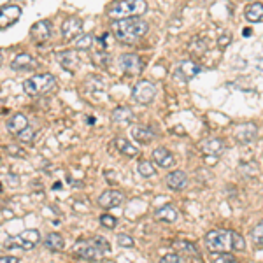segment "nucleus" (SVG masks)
<instances>
[{
	"instance_id": "nucleus-1",
	"label": "nucleus",
	"mask_w": 263,
	"mask_h": 263,
	"mask_svg": "<svg viewBox=\"0 0 263 263\" xmlns=\"http://www.w3.org/2000/svg\"><path fill=\"white\" fill-rule=\"evenodd\" d=\"M147 30H149V25H147L144 19L139 18V16L116 19V21L113 23L114 37L123 44L137 42L139 39L144 37V35L147 34Z\"/></svg>"
},
{
	"instance_id": "nucleus-2",
	"label": "nucleus",
	"mask_w": 263,
	"mask_h": 263,
	"mask_svg": "<svg viewBox=\"0 0 263 263\" xmlns=\"http://www.w3.org/2000/svg\"><path fill=\"white\" fill-rule=\"evenodd\" d=\"M55 86H57V79L49 72L35 74L23 81V90H25V93L30 95V97H39V95L49 93Z\"/></svg>"
},
{
	"instance_id": "nucleus-3",
	"label": "nucleus",
	"mask_w": 263,
	"mask_h": 263,
	"mask_svg": "<svg viewBox=\"0 0 263 263\" xmlns=\"http://www.w3.org/2000/svg\"><path fill=\"white\" fill-rule=\"evenodd\" d=\"M147 11V4L144 0H118L111 6L109 18L123 19V18H134L141 16Z\"/></svg>"
},
{
	"instance_id": "nucleus-4",
	"label": "nucleus",
	"mask_w": 263,
	"mask_h": 263,
	"mask_svg": "<svg viewBox=\"0 0 263 263\" xmlns=\"http://www.w3.org/2000/svg\"><path fill=\"white\" fill-rule=\"evenodd\" d=\"M39 242H41V233H39V230L32 228V230H25V232L16 235V237H9L6 242H4V248L30 251V249H34Z\"/></svg>"
},
{
	"instance_id": "nucleus-5",
	"label": "nucleus",
	"mask_w": 263,
	"mask_h": 263,
	"mask_svg": "<svg viewBox=\"0 0 263 263\" xmlns=\"http://www.w3.org/2000/svg\"><path fill=\"white\" fill-rule=\"evenodd\" d=\"M205 246L213 253H226L232 249V230H213L205 235Z\"/></svg>"
},
{
	"instance_id": "nucleus-6",
	"label": "nucleus",
	"mask_w": 263,
	"mask_h": 263,
	"mask_svg": "<svg viewBox=\"0 0 263 263\" xmlns=\"http://www.w3.org/2000/svg\"><path fill=\"white\" fill-rule=\"evenodd\" d=\"M72 253L79 260H86V261H98L103 256V253L95 246L93 241H77L72 248Z\"/></svg>"
},
{
	"instance_id": "nucleus-7",
	"label": "nucleus",
	"mask_w": 263,
	"mask_h": 263,
	"mask_svg": "<svg viewBox=\"0 0 263 263\" xmlns=\"http://www.w3.org/2000/svg\"><path fill=\"white\" fill-rule=\"evenodd\" d=\"M154 95H156V86L151 81H139L137 85L134 86V90H132L134 100L139 103H144V106L153 102Z\"/></svg>"
},
{
	"instance_id": "nucleus-8",
	"label": "nucleus",
	"mask_w": 263,
	"mask_h": 263,
	"mask_svg": "<svg viewBox=\"0 0 263 263\" xmlns=\"http://www.w3.org/2000/svg\"><path fill=\"white\" fill-rule=\"evenodd\" d=\"M118 62H119V67H121L123 72H125L126 75H130V77L139 75L142 72V69H144L142 60L134 53H123L121 57L118 58Z\"/></svg>"
},
{
	"instance_id": "nucleus-9",
	"label": "nucleus",
	"mask_w": 263,
	"mask_h": 263,
	"mask_svg": "<svg viewBox=\"0 0 263 263\" xmlns=\"http://www.w3.org/2000/svg\"><path fill=\"white\" fill-rule=\"evenodd\" d=\"M81 32H83V19L75 18V16L63 19V23H62V35H63V39H65V41H74V39H77Z\"/></svg>"
},
{
	"instance_id": "nucleus-10",
	"label": "nucleus",
	"mask_w": 263,
	"mask_h": 263,
	"mask_svg": "<svg viewBox=\"0 0 263 263\" xmlns=\"http://www.w3.org/2000/svg\"><path fill=\"white\" fill-rule=\"evenodd\" d=\"M125 202V195L118 190H107L98 197V205L102 209H114V207H119Z\"/></svg>"
},
{
	"instance_id": "nucleus-11",
	"label": "nucleus",
	"mask_w": 263,
	"mask_h": 263,
	"mask_svg": "<svg viewBox=\"0 0 263 263\" xmlns=\"http://www.w3.org/2000/svg\"><path fill=\"white\" fill-rule=\"evenodd\" d=\"M200 70L202 69H200V65H198L197 62H193V60H185V62H181L177 65V69H175V75H177L181 81L188 83L198 72H200Z\"/></svg>"
},
{
	"instance_id": "nucleus-12",
	"label": "nucleus",
	"mask_w": 263,
	"mask_h": 263,
	"mask_svg": "<svg viewBox=\"0 0 263 263\" xmlns=\"http://www.w3.org/2000/svg\"><path fill=\"white\" fill-rule=\"evenodd\" d=\"M21 16V7L19 6H4L0 9V29H9L14 25Z\"/></svg>"
},
{
	"instance_id": "nucleus-13",
	"label": "nucleus",
	"mask_w": 263,
	"mask_h": 263,
	"mask_svg": "<svg viewBox=\"0 0 263 263\" xmlns=\"http://www.w3.org/2000/svg\"><path fill=\"white\" fill-rule=\"evenodd\" d=\"M11 67H13L14 70H18V72H29V70L37 69V62H35V58L30 57L29 53H19L18 57H14Z\"/></svg>"
},
{
	"instance_id": "nucleus-14",
	"label": "nucleus",
	"mask_w": 263,
	"mask_h": 263,
	"mask_svg": "<svg viewBox=\"0 0 263 263\" xmlns=\"http://www.w3.org/2000/svg\"><path fill=\"white\" fill-rule=\"evenodd\" d=\"M51 35V23L49 21H37L32 25L30 29V37L34 39L35 42H46Z\"/></svg>"
},
{
	"instance_id": "nucleus-15",
	"label": "nucleus",
	"mask_w": 263,
	"mask_h": 263,
	"mask_svg": "<svg viewBox=\"0 0 263 263\" xmlns=\"http://www.w3.org/2000/svg\"><path fill=\"white\" fill-rule=\"evenodd\" d=\"M153 160L158 167H162V169H170V167L175 165L174 154L170 153L167 147H156V149L153 151Z\"/></svg>"
},
{
	"instance_id": "nucleus-16",
	"label": "nucleus",
	"mask_w": 263,
	"mask_h": 263,
	"mask_svg": "<svg viewBox=\"0 0 263 263\" xmlns=\"http://www.w3.org/2000/svg\"><path fill=\"white\" fill-rule=\"evenodd\" d=\"M256 135H258L256 125H253V123H244V125H241L237 128L235 139H237L239 142H242V144H249L251 141L256 139Z\"/></svg>"
},
{
	"instance_id": "nucleus-17",
	"label": "nucleus",
	"mask_w": 263,
	"mask_h": 263,
	"mask_svg": "<svg viewBox=\"0 0 263 263\" xmlns=\"http://www.w3.org/2000/svg\"><path fill=\"white\" fill-rule=\"evenodd\" d=\"M111 119H113L116 125L126 126V125H130V123L134 121V111H132L130 107H126V106H119L113 111Z\"/></svg>"
},
{
	"instance_id": "nucleus-18",
	"label": "nucleus",
	"mask_w": 263,
	"mask_h": 263,
	"mask_svg": "<svg viewBox=\"0 0 263 263\" xmlns=\"http://www.w3.org/2000/svg\"><path fill=\"white\" fill-rule=\"evenodd\" d=\"M167 186L174 191H179V190H185L188 186V175L182 170H174L172 174H169L167 177Z\"/></svg>"
},
{
	"instance_id": "nucleus-19",
	"label": "nucleus",
	"mask_w": 263,
	"mask_h": 263,
	"mask_svg": "<svg viewBox=\"0 0 263 263\" xmlns=\"http://www.w3.org/2000/svg\"><path fill=\"white\" fill-rule=\"evenodd\" d=\"M6 126H7V130H9L13 135H18L23 128H27V126H29V118H27L25 114H21V113H16L9 119H7Z\"/></svg>"
},
{
	"instance_id": "nucleus-20",
	"label": "nucleus",
	"mask_w": 263,
	"mask_h": 263,
	"mask_svg": "<svg viewBox=\"0 0 263 263\" xmlns=\"http://www.w3.org/2000/svg\"><path fill=\"white\" fill-rule=\"evenodd\" d=\"M57 62L67 70H75L79 65V58L75 51H62V53L57 55Z\"/></svg>"
},
{
	"instance_id": "nucleus-21",
	"label": "nucleus",
	"mask_w": 263,
	"mask_h": 263,
	"mask_svg": "<svg viewBox=\"0 0 263 263\" xmlns=\"http://www.w3.org/2000/svg\"><path fill=\"white\" fill-rule=\"evenodd\" d=\"M132 137L139 142V144H149L154 139V132L149 128V126L144 125H137L132 128Z\"/></svg>"
},
{
	"instance_id": "nucleus-22",
	"label": "nucleus",
	"mask_w": 263,
	"mask_h": 263,
	"mask_svg": "<svg viewBox=\"0 0 263 263\" xmlns=\"http://www.w3.org/2000/svg\"><path fill=\"white\" fill-rule=\"evenodd\" d=\"M44 248L49 251H62L65 248V241H63V237L60 233L51 232L44 237Z\"/></svg>"
},
{
	"instance_id": "nucleus-23",
	"label": "nucleus",
	"mask_w": 263,
	"mask_h": 263,
	"mask_svg": "<svg viewBox=\"0 0 263 263\" xmlns=\"http://www.w3.org/2000/svg\"><path fill=\"white\" fill-rule=\"evenodd\" d=\"M200 149L204 151L205 154H219L225 151V142L221 141V139H207V141L202 142Z\"/></svg>"
},
{
	"instance_id": "nucleus-24",
	"label": "nucleus",
	"mask_w": 263,
	"mask_h": 263,
	"mask_svg": "<svg viewBox=\"0 0 263 263\" xmlns=\"http://www.w3.org/2000/svg\"><path fill=\"white\" fill-rule=\"evenodd\" d=\"M246 14V19H248L249 23H258L263 19V4L261 2H253L249 4L248 7H246L244 11Z\"/></svg>"
},
{
	"instance_id": "nucleus-25",
	"label": "nucleus",
	"mask_w": 263,
	"mask_h": 263,
	"mask_svg": "<svg viewBox=\"0 0 263 263\" xmlns=\"http://www.w3.org/2000/svg\"><path fill=\"white\" fill-rule=\"evenodd\" d=\"M114 147H116L119 153L125 154V156H128V158H134V156H137V154H139L137 147L132 146L130 141H126V139H123V137L114 139Z\"/></svg>"
},
{
	"instance_id": "nucleus-26",
	"label": "nucleus",
	"mask_w": 263,
	"mask_h": 263,
	"mask_svg": "<svg viewBox=\"0 0 263 263\" xmlns=\"http://www.w3.org/2000/svg\"><path fill=\"white\" fill-rule=\"evenodd\" d=\"M158 221H163V223H174L177 219V211L174 209L172 205H163L160 209L154 213Z\"/></svg>"
},
{
	"instance_id": "nucleus-27",
	"label": "nucleus",
	"mask_w": 263,
	"mask_h": 263,
	"mask_svg": "<svg viewBox=\"0 0 263 263\" xmlns=\"http://www.w3.org/2000/svg\"><path fill=\"white\" fill-rule=\"evenodd\" d=\"M93 41L95 37L91 34H83L81 37L75 39V49L77 51H88L93 47Z\"/></svg>"
},
{
	"instance_id": "nucleus-28",
	"label": "nucleus",
	"mask_w": 263,
	"mask_h": 263,
	"mask_svg": "<svg viewBox=\"0 0 263 263\" xmlns=\"http://www.w3.org/2000/svg\"><path fill=\"white\" fill-rule=\"evenodd\" d=\"M137 172L141 174L142 177L149 179L156 174V170H154V165L149 160H142V162H139V165H137Z\"/></svg>"
},
{
	"instance_id": "nucleus-29",
	"label": "nucleus",
	"mask_w": 263,
	"mask_h": 263,
	"mask_svg": "<svg viewBox=\"0 0 263 263\" xmlns=\"http://www.w3.org/2000/svg\"><path fill=\"white\" fill-rule=\"evenodd\" d=\"M190 51L193 55H197V58L202 57V55L207 51V41H205V39H200V37L193 39V42L190 44Z\"/></svg>"
},
{
	"instance_id": "nucleus-30",
	"label": "nucleus",
	"mask_w": 263,
	"mask_h": 263,
	"mask_svg": "<svg viewBox=\"0 0 263 263\" xmlns=\"http://www.w3.org/2000/svg\"><path fill=\"white\" fill-rule=\"evenodd\" d=\"M251 241L256 248H263V221H260L251 230Z\"/></svg>"
},
{
	"instance_id": "nucleus-31",
	"label": "nucleus",
	"mask_w": 263,
	"mask_h": 263,
	"mask_svg": "<svg viewBox=\"0 0 263 263\" xmlns=\"http://www.w3.org/2000/svg\"><path fill=\"white\" fill-rule=\"evenodd\" d=\"M34 137H35V130L32 128L30 125L27 126V128H23L18 135H16V139H18L19 142H23V144H29V142L34 141Z\"/></svg>"
},
{
	"instance_id": "nucleus-32",
	"label": "nucleus",
	"mask_w": 263,
	"mask_h": 263,
	"mask_svg": "<svg viewBox=\"0 0 263 263\" xmlns=\"http://www.w3.org/2000/svg\"><path fill=\"white\" fill-rule=\"evenodd\" d=\"M232 249L233 251H244L246 249L244 237L237 232H232Z\"/></svg>"
},
{
	"instance_id": "nucleus-33",
	"label": "nucleus",
	"mask_w": 263,
	"mask_h": 263,
	"mask_svg": "<svg viewBox=\"0 0 263 263\" xmlns=\"http://www.w3.org/2000/svg\"><path fill=\"white\" fill-rule=\"evenodd\" d=\"M174 248L179 249V251H182V253H193V254L198 253V249L195 248V246L191 244V242H186V241H177L174 244Z\"/></svg>"
},
{
	"instance_id": "nucleus-34",
	"label": "nucleus",
	"mask_w": 263,
	"mask_h": 263,
	"mask_svg": "<svg viewBox=\"0 0 263 263\" xmlns=\"http://www.w3.org/2000/svg\"><path fill=\"white\" fill-rule=\"evenodd\" d=\"M100 225L103 226V228H111L113 230L114 226L118 225V219L114 216H111V214H102L100 216Z\"/></svg>"
},
{
	"instance_id": "nucleus-35",
	"label": "nucleus",
	"mask_w": 263,
	"mask_h": 263,
	"mask_svg": "<svg viewBox=\"0 0 263 263\" xmlns=\"http://www.w3.org/2000/svg\"><path fill=\"white\" fill-rule=\"evenodd\" d=\"M213 263H239L230 253H219L218 256H214Z\"/></svg>"
},
{
	"instance_id": "nucleus-36",
	"label": "nucleus",
	"mask_w": 263,
	"mask_h": 263,
	"mask_svg": "<svg viewBox=\"0 0 263 263\" xmlns=\"http://www.w3.org/2000/svg\"><path fill=\"white\" fill-rule=\"evenodd\" d=\"M91 241L95 242V246H97V248L100 249L102 253H107V251L111 249L109 242H107V241H106V239H103V237H100V235H97V237H93V239H91Z\"/></svg>"
},
{
	"instance_id": "nucleus-37",
	"label": "nucleus",
	"mask_w": 263,
	"mask_h": 263,
	"mask_svg": "<svg viewBox=\"0 0 263 263\" xmlns=\"http://www.w3.org/2000/svg\"><path fill=\"white\" fill-rule=\"evenodd\" d=\"M158 263H186V258H182L181 254H167V256H163Z\"/></svg>"
},
{
	"instance_id": "nucleus-38",
	"label": "nucleus",
	"mask_w": 263,
	"mask_h": 263,
	"mask_svg": "<svg viewBox=\"0 0 263 263\" xmlns=\"http://www.w3.org/2000/svg\"><path fill=\"white\" fill-rule=\"evenodd\" d=\"M230 42H232V34H230V32H225V34H221L218 37V47H219V49H225Z\"/></svg>"
},
{
	"instance_id": "nucleus-39",
	"label": "nucleus",
	"mask_w": 263,
	"mask_h": 263,
	"mask_svg": "<svg viewBox=\"0 0 263 263\" xmlns=\"http://www.w3.org/2000/svg\"><path fill=\"white\" fill-rule=\"evenodd\" d=\"M118 244L121 246V248H132V246H134V239H132L130 235L121 233L118 235Z\"/></svg>"
},
{
	"instance_id": "nucleus-40",
	"label": "nucleus",
	"mask_w": 263,
	"mask_h": 263,
	"mask_svg": "<svg viewBox=\"0 0 263 263\" xmlns=\"http://www.w3.org/2000/svg\"><path fill=\"white\" fill-rule=\"evenodd\" d=\"M19 260L16 256H0V263H18Z\"/></svg>"
},
{
	"instance_id": "nucleus-41",
	"label": "nucleus",
	"mask_w": 263,
	"mask_h": 263,
	"mask_svg": "<svg viewBox=\"0 0 263 263\" xmlns=\"http://www.w3.org/2000/svg\"><path fill=\"white\" fill-rule=\"evenodd\" d=\"M205 162L207 163H213V165H214V163L218 162V158L214 156V154H205Z\"/></svg>"
},
{
	"instance_id": "nucleus-42",
	"label": "nucleus",
	"mask_w": 263,
	"mask_h": 263,
	"mask_svg": "<svg viewBox=\"0 0 263 263\" xmlns=\"http://www.w3.org/2000/svg\"><path fill=\"white\" fill-rule=\"evenodd\" d=\"M9 4V0H0V9H2L4 6H7Z\"/></svg>"
},
{
	"instance_id": "nucleus-43",
	"label": "nucleus",
	"mask_w": 263,
	"mask_h": 263,
	"mask_svg": "<svg viewBox=\"0 0 263 263\" xmlns=\"http://www.w3.org/2000/svg\"><path fill=\"white\" fill-rule=\"evenodd\" d=\"M244 35H246V37H249V35H251V30L246 29V30H244Z\"/></svg>"
},
{
	"instance_id": "nucleus-44",
	"label": "nucleus",
	"mask_w": 263,
	"mask_h": 263,
	"mask_svg": "<svg viewBox=\"0 0 263 263\" xmlns=\"http://www.w3.org/2000/svg\"><path fill=\"white\" fill-rule=\"evenodd\" d=\"M0 60H2V55H0Z\"/></svg>"
}]
</instances>
